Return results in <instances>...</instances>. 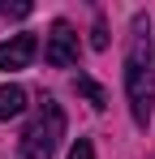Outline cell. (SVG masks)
<instances>
[{"label":"cell","mask_w":155,"mask_h":159,"mask_svg":"<svg viewBox=\"0 0 155 159\" xmlns=\"http://www.w3.org/2000/svg\"><path fill=\"white\" fill-rule=\"evenodd\" d=\"M91 48H95V52H103V48H108V26H103V17H95V30H91Z\"/></svg>","instance_id":"52a82bcc"},{"label":"cell","mask_w":155,"mask_h":159,"mask_svg":"<svg viewBox=\"0 0 155 159\" xmlns=\"http://www.w3.org/2000/svg\"><path fill=\"white\" fill-rule=\"evenodd\" d=\"M43 60H48L52 69H69V65H78V34L69 22H56L48 34V48H43Z\"/></svg>","instance_id":"3957f363"},{"label":"cell","mask_w":155,"mask_h":159,"mask_svg":"<svg viewBox=\"0 0 155 159\" xmlns=\"http://www.w3.org/2000/svg\"><path fill=\"white\" fill-rule=\"evenodd\" d=\"M39 52V39L35 34H13L9 43H0V69L9 73V69H26L30 60Z\"/></svg>","instance_id":"277c9868"},{"label":"cell","mask_w":155,"mask_h":159,"mask_svg":"<svg viewBox=\"0 0 155 159\" xmlns=\"http://www.w3.org/2000/svg\"><path fill=\"white\" fill-rule=\"evenodd\" d=\"M73 86H78V95H86L95 107H108V90H103L99 82H91L86 73H78V78H73Z\"/></svg>","instance_id":"8992f818"},{"label":"cell","mask_w":155,"mask_h":159,"mask_svg":"<svg viewBox=\"0 0 155 159\" xmlns=\"http://www.w3.org/2000/svg\"><path fill=\"white\" fill-rule=\"evenodd\" d=\"M69 159H95V146H91L86 138H78V142H73V151H69Z\"/></svg>","instance_id":"ba28073f"},{"label":"cell","mask_w":155,"mask_h":159,"mask_svg":"<svg viewBox=\"0 0 155 159\" xmlns=\"http://www.w3.org/2000/svg\"><path fill=\"white\" fill-rule=\"evenodd\" d=\"M155 52H151V30L147 17H134V34H129V52H125V99H129V116L134 125H151V103H155Z\"/></svg>","instance_id":"6da1fadb"},{"label":"cell","mask_w":155,"mask_h":159,"mask_svg":"<svg viewBox=\"0 0 155 159\" xmlns=\"http://www.w3.org/2000/svg\"><path fill=\"white\" fill-rule=\"evenodd\" d=\"M22 107H26V90L22 86H13V82L0 86V120H13Z\"/></svg>","instance_id":"5b68a950"},{"label":"cell","mask_w":155,"mask_h":159,"mask_svg":"<svg viewBox=\"0 0 155 159\" xmlns=\"http://www.w3.org/2000/svg\"><path fill=\"white\" fill-rule=\"evenodd\" d=\"M0 13H9V17H26L30 4H0Z\"/></svg>","instance_id":"9c48e42d"},{"label":"cell","mask_w":155,"mask_h":159,"mask_svg":"<svg viewBox=\"0 0 155 159\" xmlns=\"http://www.w3.org/2000/svg\"><path fill=\"white\" fill-rule=\"evenodd\" d=\"M60 138H65V112L56 99H43V107L35 112V120L22 133V159H52Z\"/></svg>","instance_id":"7a4b0ae2"}]
</instances>
